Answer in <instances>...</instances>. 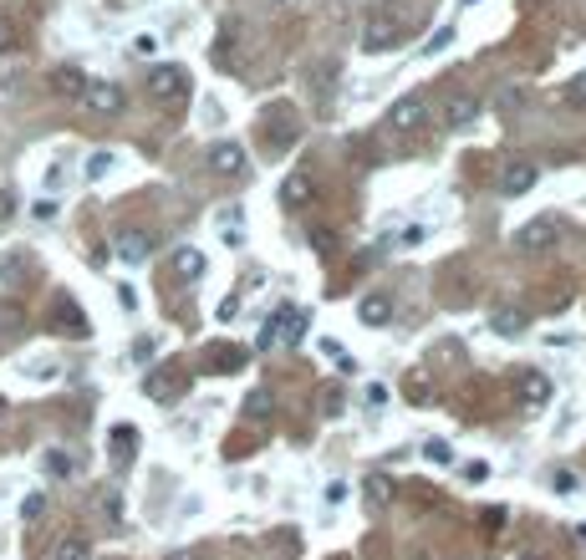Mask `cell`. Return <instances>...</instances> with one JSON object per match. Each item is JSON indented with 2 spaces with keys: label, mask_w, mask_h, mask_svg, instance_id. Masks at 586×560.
Returning a JSON list of instances; mask_svg holds the SVG:
<instances>
[{
  "label": "cell",
  "mask_w": 586,
  "mask_h": 560,
  "mask_svg": "<svg viewBox=\"0 0 586 560\" xmlns=\"http://www.w3.org/2000/svg\"><path fill=\"white\" fill-rule=\"evenodd\" d=\"M302 337H306V311H302V306H281V311H276L266 327H260V352H276V346H296Z\"/></svg>",
  "instance_id": "obj_1"
},
{
  "label": "cell",
  "mask_w": 586,
  "mask_h": 560,
  "mask_svg": "<svg viewBox=\"0 0 586 560\" xmlns=\"http://www.w3.org/2000/svg\"><path fill=\"white\" fill-rule=\"evenodd\" d=\"M189 92H194V82H189V72H184V66L163 62V66H153V72H148V97H153V102H163V108L184 102Z\"/></svg>",
  "instance_id": "obj_2"
},
{
  "label": "cell",
  "mask_w": 586,
  "mask_h": 560,
  "mask_svg": "<svg viewBox=\"0 0 586 560\" xmlns=\"http://www.w3.org/2000/svg\"><path fill=\"white\" fill-rule=\"evenodd\" d=\"M424 123H428V97H424V92L398 97L393 112H388V127H393L398 138H413V133H418Z\"/></svg>",
  "instance_id": "obj_3"
},
{
  "label": "cell",
  "mask_w": 586,
  "mask_h": 560,
  "mask_svg": "<svg viewBox=\"0 0 586 560\" xmlns=\"http://www.w3.org/2000/svg\"><path fill=\"white\" fill-rule=\"evenodd\" d=\"M184 382H189V377L179 372L174 362H163V367H153V372L143 377V398H148V403H174L179 392H184Z\"/></svg>",
  "instance_id": "obj_4"
},
{
  "label": "cell",
  "mask_w": 586,
  "mask_h": 560,
  "mask_svg": "<svg viewBox=\"0 0 586 560\" xmlns=\"http://www.w3.org/2000/svg\"><path fill=\"white\" fill-rule=\"evenodd\" d=\"M82 102L97 112V118H118V112L127 108V92L118 87V82H102V77H87V92H82Z\"/></svg>",
  "instance_id": "obj_5"
},
{
  "label": "cell",
  "mask_w": 586,
  "mask_h": 560,
  "mask_svg": "<svg viewBox=\"0 0 586 560\" xmlns=\"http://www.w3.org/2000/svg\"><path fill=\"white\" fill-rule=\"evenodd\" d=\"M555 240H561L555 219H530V224H520V230H515V240H510V245L520 249V255H546Z\"/></svg>",
  "instance_id": "obj_6"
},
{
  "label": "cell",
  "mask_w": 586,
  "mask_h": 560,
  "mask_svg": "<svg viewBox=\"0 0 586 560\" xmlns=\"http://www.w3.org/2000/svg\"><path fill=\"white\" fill-rule=\"evenodd\" d=\"M260 138H266L270 153H285V148L296 143V118H291V108H276V118L266 123V133H260Z\"/></svg>",
  "instance_id": "obj_7"
},
{
  "label": "cell",
  "mask_w": 586,
  "mask_h": 560,
  "mask_svg": "<svg viewBox=\"0 0 586 560\" xmlns=\"http://www.w3.org/2000/svg\"><path fill=\"white\" fill-rule=\"evenodd\" d=\"M536 179H540V169H536V163H525V158H515V163H505V169H500V188H505L510 199H515V194H530V188H536Z\"/></svg>",
  "instance_id": "obj_8"
},
{
  "label": "cell",
  "mask_w": 586,
  "mask_h": 560,
  "mask_svg": "<svg viewBox=\"0 0 586 560\" xmlns=\"http://www.w3.org/2000/svg\"><path fill=\"white\" fill-rule=\"evenodd\" d=\"M209 169L220 173V179H240L245 173V148L240 143H214L209 148Z\"/></svg>",
  "instance_id": "obj_9"
},
{
  "label": "cell",
  "mask_w": 586,
  "mask_h": 560,
  "mask_svg": "<svg viewBox=\"0 0 586 560\" xmlns=\"http://www.w3.org/2000/svg\"><path fill=\"white\" fill-rule=\"evenodd\" d=\"M475 118H479V97L459 92V97H449V102H444V127H449V133H464Z\"/></svg>",
  "instance_id": "obj_10"
},
{
  "label": "cell",
  "mask_w": 586,
  "mask_h": 560,
  "mask_svg": "<svg viewBox=\"0 0 586 560\" xmlns=\"http://www.w3.org/2000/svg\"><path fill=\"white\" fill-rule=\"evenodd\" d=\"M148 255H153V234H143V230H123V234H118V260L143 265Z\"/></svg>",
  "instance_id": "obj_11"
},
{
  "label": "cell",
  "mask_w": 586,
  "mask_h": 560,
  "mask_svg": "<svg viewBox=\"0 0 586 560\" xmlns=\"http://www.w3.org/2000/svg\"><path fill=\"white\" fill-rule=\"evenodd\" d=\"M393 47H398V26L388 16H372L367 21V36H363V51L378 57V51H393Z\"/></svg>",
  "instance_id": "obj_12"
},
{
  "label": "cell",
  "mask_w": 586,
  "mask_h": 560,
  "mask_svg": "<svg viewBox=\"0 0 586 560\" xmlns=\"http://www.w3.org/2000/svg\"><path fill=\"white\" fill-rule=\"evenodd\" d=\"M388 316H393V301L382 296V291H367V296L357 301V321H363V327H388Z\"/></svg>",
  "instance_id": "obj_13"
},
{
  "label": "cell",
  "mask_w": 586,
  "mask_h": 560,
  "mask_svg": "<svg viewBox=\"0 0 586 560\" xmlns=\"http://www.w3.org/2000/svg\"><path fill=\"white\" fill-rule=\"evenodd\" d=\"M515 382H520V398H525L530 407L551 403V377H546V372H536V367H525V372L515 377Z\"/></svg>",
  "instance_id": "obj_14"
},
{
  "label": "cell",
  "mask_w": 586,
  "mask_h": 560,
  "mask_svg": "<svg viewBox=\"0 0 586 560\" xmlns=\"http://www.w3.org/2000/svg\"><path fill=\"white\" fill-rule=\"evenodd\" d=\"M205 362H209V372H240V367L250 362V352H245V346H209Z\"/></svg>",
  "instance_id": "obj_15"
},
{
  "label": "cell",
  "mask_w": 586,
  "mask_h": 560,
  "mask_svg": "<svg viewBox=\"0 0 586 560\" xmlns=\"http://www.w3.org/2000/svg\"><path fill=\"white\" fill-rule=\"evenodd\" d=\"M51 92L57 97H82L87 92V72H82V66H57V72H51Z\"/></svg>",
  "instance_id": "obj_16"
},
{
  "label": "cell",
  "mask_w": 586,
  "mask_h": 560,
  "mask_svg": "<svg viewBox=\"0 0 586 560\" xmlns=\"http://www.w3.org/2000/svg\"><path fill=\"white\" fill-rule=\"evenodd\" d=\"M306 194H311V173H291V179L281 184V204H285V209H302Z\"/></svg>",
  "instance_id": "obj_17"
},
{
  "label": "cell",
  "mask_w": 586,
  "mask_h": 560,
  "mask_svg": "<svg viewBox=\"0 0 586 560\" xmlns=\"http://www.w3.org/2000/svg\"><path fill=\"white\" fill-rule=\"evenodd\" d=\"M174 270H179L184 280L205 276V255H199V249H189V245H184V249H174Z\"/></svg>",
  "instance_id": "obj_18"
},
{
  "label": "cell",
  "mask_w": 586,
  "mask_h": 560,
  "mask_svg": "<svg viewBox=\"0 0 586 560\" xmlns=\"http://www.w3.org/2000/svg\"><path fill=\"white\" fill-rule=\"evenodd\" d=\"M525 327H530V316L525 311H510V306L505 311H494V331H500V337H520Z\"/></svg>",
  "instance_id": "obj_19"
},
{
  "label": "cell",
  "mask_w": 586,
  "mask_h": 560,
  "mask_svg": "<svg viewBox=\"0 0 586 560\" xmlns=\"http://www.w3.org/2000/svg\"><path fill=\"white\" fill-rule=\"evenodd\" d=\"M57 316H62V321H57L62 331H72V337H87V321H82V311L72 306V301H57Z\"/></svg>",
  "instance_id": "obj_20"
},
{
  "label": "cell",
  "mask_w": 586,
  "mask_h": 560,
  "mask_svg": "<svg viewBox=\"0 0 586 560\" xmlns=\"http://www.w3.org/2000/svg\"><path fill=\"white\" fill-rule=\"evenodd\" d=\"M51 560H92V545L82 540V535H66L62 545H57V556Z\"/></svg>",
  "instance_id": "obj_21"
},
{
  "label": "cell",
  "mask_w": 586,
  "mask_h": 560,
  "mask_svg": "<svg viewBox=\"0 0 586 560\" xmlns=\"http://www.w3.org/2000/svg\"><path fill=\"white\" fill-rule=\"evenodd\" d=\"M388 499H393V484H388V474H367V504H372V510H382Z\"/></svg>",
  "instance_id": "obj_22"
},
{
  "label": "cell",
  "mask_w": 586,
  "mask_h": 560,
  "mask_svg": "<svg viewBox=\"0 0 586 560\" xmlns=\"http://www.w3.org/2000/svg\"><path fill=\"white\" fill-rule=\"evenodd\" d=\"M41 468H47L51 479H66V474L77 468V459H72V453H62V449H51L47 459H41Z\"/></svg>",
  "instance_id": "obj_23"
},
{
  "label": "cell",
  "mask_w": 586,
  "mask_h": 560,
  "mask_svg": "<svg viewBox=\"0 0 586 560\" xmlns=\"http://www.w3.org/2000/svg\"><path fill=\"white\" fill-rule=\"evenodd\" d=\"M108 169H112V153H108V148H97V153L87 158V163H82V173H87L92 184H97V179H102V173H108Z\"/></svg>",
  "instance_id": "obj_24"
},
{
  "label": "cell",
  "mask_w": 586,
  "mask_h": 560,
  "mask_svg": "<svg viewBox=\"0 0 586 560\" xmlns=\"http://www.w3.org/2000/svg\"><path fill=\"white\" fill-rule=\"evenodd\" d=\"M245 418H270V392H250V398H245Z\"/></svg>",
  "instance_id": "obj_25"
},
{
  "label": "cell",
  "mask_w": 586,
  "mask_h": 560,
  "mask_svg": "<svg viewBox=\"0 0 586 560\" xmlns=\"http://www.w3.org/2000/svg\"><path fill=\"white\" fill-rule=\"evenodd\" d=\"M424 459L428 464H454V449H449L444 438H433V443H424Z\"/></svg>",
  "instance_id": "obj_26"
},
{
  "label": "cell",
  "mask_w": 586,
  "mask_h": 560,
  "mask_svg": "<svg viewBox=\"0 0 586 560\" xmlns=\"http://www.w3.org/2000/svg\"><path fill=\"white\" fill-rule=\"evenodd\" d=\"M551 484H555V494H576V489H582V479H576L571 468H555V474H551Z\"/></svg>",
  "instance_id": "obj_27"
},
{
  "label": "cell",
  "mask_w": 586,
  "mask_h": 560,
  "mask_svg": "<svg viewBox=\"0 0 586 560\" xmlns=\"http://www.w3.org/2000/svg\"><path fill=\"white\" fill-rule=\"evenodd\" d=\"M306 240H311V249H317V255H332V240H337V234H332V230H321V224H317V230L306 234Z\"/></svg>",
  "instance_id": "obj_28"
},
{
  "label": "cell",
  "mask_w": 586,
  "mask_h": 560,
  "mask_svg": "<svg viewBox=\"0 0 586 560\" xmlns=\"http://www.w3.org/2000/svg\"><path fill=\"white\" fill-rule=\"evenodd\" d=\"M112 443H118V453H127L133 443H138V433H133V428L123 423V428H112Z\"/></svg>",
  "instance_id": "obj_29"
},
{
  "label": "cell",
  "mask_w": 586,
  "mask_h": 560,
  "mask_svg": "<svg viewBox=\"0 0 586 560\" xmlns=\"http://www.w3.org/2000/svg\"><path fill=\"white\" fill-rule=\"evenodd\" d=\"M47 510V494H31L26 499V504H21V514H26V520H36V514Z\"/></svg>",
  "instance_id": "obj_30"
},
{
  "label": "cell",
  "mask_w": 586,
  "mask_h": 560,
  "mask_svg": "<svg viewBox=\"0 0 586 560\" xmlns=\"http://www.w3.org/2000/svg\"><path fill=\"white\" fill-rule=\"evenodd\" d=\"M449 41H454V31H449V26H444V31H433V41H428V47H424V51H428V57H433V51H444V47H449Z\"/></svg>",
  "instance_id": "obj_31"
},
{
  "label": "cell",
  "mask_w": 586,
  "mask_h": 560,
  "mask_svg": "<svg viewBox=\"0 0 586 560\" xmlns=\"http://www.w3.org/2000/svg\"><path fill=\"white\" fill-rule=\"evenodd\" d=\"M0 51H16V31H11V21H0Z\"/></svg>",
  "instance_id": "obj_32"
},
{
  "label": "cell",
  "mask_w": 586,
  "mask_h": 560,
  "mask_svg": "<svg viewBox=\"0 0 586 560\" xmlns=\"http://www.w3.org/2000/svg\"><path fill=\"white\" fill-rule=\"evenodd\" d=\"M566 97H571V102H586V72H582V77H576V82L566 87Z\"/></svg>",
  "instance_id": "obj_33"
},
{
  "label": "cell",
  "mask_w": 586,
  "mask_h": 560,
  "mask_svg": "<svg viewBox=\"0 0 586 560\" xmlns=\"http://www.w3.org/2000/svg\"><path fill=\"white\" fill-rule=\"evenodd\" d=\"M153 47H159V36H138V41H133V51H138V57H153Z\"/></svg>",
  "instance_id": "obj_34"
},
{
  "label": "cell",
  "mask_w": 586,
  "mask_h": 560,
  "mask_svg": "<svg viewBox=\"0 0 586 560\" xmlns=\"http://www.w3.org/2000/svg\"><path fill=\"white\" fill-rule=\"evenodd\" d=\"M464 479L475 484V479H490V464H464Z\"/></svg>",
  "instance_id": "obj_35"
},
{
  "label": "cell",
  "mask_w": 586,
  "mask_h": 560,
  "mask_svg": "<svg viewBox=\"0 0 586 560\" xmlns=\"http://www.w3.org/2000/svg\"><path fill=\"white\" fill-rule=\"evenodd\" d=\"M16 214V199H11V194H0V219H11Z\"/></svg>",
  "instance_id": "obj_36"
}]
</instances>
